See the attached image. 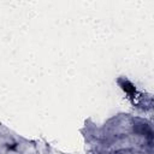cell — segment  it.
Segmentation results:
<instances>
[{"label":"cell","instance_id":"6da1fadb","mask_svg":"<svg viewBox=\"0 0 154 154\" xmlns=\"http://www.w3.org/2000/svg\"><path fill=\"white\" fill-rule=\"evenodd\" d=\"M118 83H119V85L122 87V89H123L125 93H128L129 95H132L134 93H136V89H135L134 84H132L131 82H129L128 79L120 78V79L118 81Z\"/></svg>","mask_w":154,"mask_h":154}]
</instances>
